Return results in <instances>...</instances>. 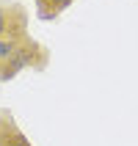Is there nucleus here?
Instances as JSON below:
<instances>
[{"label": "nucleus", "instance_id": "obj_4", "mask_svg": "<svg viewBox=\"0 0 138 146\" xmlns=\"http://www.w3.org/2000/svg\"><path fill=\"white\" fill-rule=\"evenodd\" d=\"M8 146H31V141L25 138V135H19V138H17V141H11Z\"/></svg>", "mask_w": 138, "mask_h": 146}, {"label": "nucleus", "instance_id": "obj_2", "mask_svg": "<svg viewBox=\"0 0 138 146\" xmlns=\"http://www.w3.org/2000/svg\"><path fill=\"white\" fill-rule=\"evenodd\" d=\"M33 3H36V14H39V19L50 22V19L61 17L75 0H33Z\"/></svg>", "mask_w": 138, "mask_h": 146}, {"label": "nucleus", "instance_id": "obj_3", "mask_svg": "<svg viewBox=\"0 0 138 146\" xmlns=\"http://www.w3.org/2000/svg\"><path fill=\"white\" fill-rule=\"evenodd\" d=\"M19 135H22V130H19V127L14 124V119H11L8 124H3V127H0V146H8L11 141L19 138Z\"/></svg>", "mask_w": 138, "mask_h": 146}, {"label": "nucleus", "instance_id": "obj_1", "mask_svg": "<svg viewBox=\"0 0 138 146\" xmlns=\"http://www.w3.org/2000/svg\"><path fill=\"white\" fill-rule=\"evenodd\" d=\"M28 36V11L19 3H0V39Z\"/></svg>", "mask_w": 138, "mask_h": 146}, {"label": "nucleus", "instance_id": "obj_5", "mask_svg": "<svg viewBox=\"0 0 138 146\" xmlns=\"http://www.w3.org/2000/svg\"><path fill=\"white\" fill-rule=\"evenodd\" d=\"M8 121H11V116H8L6 110H0V127H3V124H8Z\"/></svg>", "mask_w": 138, "mask_h": 146}]
</instances>
